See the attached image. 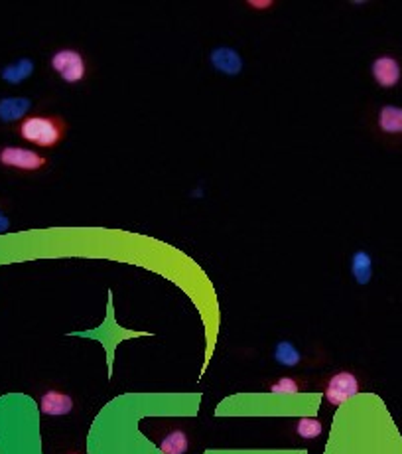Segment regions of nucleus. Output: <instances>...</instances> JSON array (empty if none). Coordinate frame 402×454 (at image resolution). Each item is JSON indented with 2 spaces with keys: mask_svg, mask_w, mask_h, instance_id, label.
<instances>
[{
  "mask_svg": "<svg viewBox=\"0 0 402 454\" xmlns=\"http://www.w3.org/2000/svg\"><path fill=\"white\" fill-rule=\"evenodd\" d=\"M16 133L30 144L50 151V149H56L57 144H61V140L66 138L68 123L59 115L32 113L18 123Z\"/></svg>",
  "mask_w": 402,
  "mask_h": 454,
  "instance_id": "1",
  "label": "nucleus"
},
{
  "mask_svg": "<svg viewBox=\"0 0 402 454\" xmlns=\"http://www.w3.org/2000/svg\"><path fill=\"white\" fill-rule=\"evenodd\" d=\"M10 229V220L6 218V214L0 209V234H6Z\"/></svg>",
  "mask_w": 402,
  "mask_h": 454,
  "instance_id": "17",
  "label": "nucleus"
},
{
  "mask_svg": "<svg viewBox=\"0 0 402 454\" xmlns=\"http://www.w3.org/2000/svg\"><path fill=\"white\" fill-rule=\"evenodd\" d=\"M274 359H277L280 366H286V368H294L302 361L300 352L290 344V342H278L274 348Z\"/></svg>",
  "mask_w": 402,
  "mask_h": 454,
  "instance_id": "13",
  "label": "nucleus"
},
{
  "mask_svg": "<svg viewBox=\"0 0 402 454\" xmlns=\"http://www.w3.org/2000/svg\"><path fill=\"white\" fill-rule=\"evenodd\" d=\"M50 158L43 156L40 152L26 149V146H0V166L10 168V170H18V172H40L43 168H48Z\"/></svg>",
  "mask_w": 402,
  "mask_h": 454,
  "instance_id": "2",
  "label": "nucleus"
},
{
  "mask_svg": "<svg viewBox=\"0 0 402 454\" xmlns=\"http://www.w3.org/2000/svg\"><path fill=\"white\" fill-rule=\"evenodd\" d=\"M371 73H373L374 82L381 87L385 89L396 87L402 77L401 62L394 55H379L371 66Z\"/></svg>",
  "mask_w": 402,
  "mask_h": 454,
  "instance_id": "5",
  "label": "nucleus"
},
{
  "mask_svg": "<svg viewBox=\"0 0 402 454\" xmlns=\"http://www.w3.org/2000/svg\"><path fill=\"white\" fill-rule=\"evenodd\" d=\"M359 391L361 384L355 373L337 372L328 379L325 389H323V395H325L328 403H332V405L337 407V405H343L349 399H353Z\"/></svg>",
  "mask_w": 402,
  "mask_h": 454,
  "instance_id": "4",
  "label": "nucleus"
},
{
  "mask_svg": "<svg viewBox=\"0 0 402 454\" xmlns=\"http://www.w3.org/2000/svg\"><path fill=\"white\" fill-rule=\"evenodd\" d=\"M50 64L61 82L81 83L87 77V62H85L83 54L75 48L57 50L56 54L52 55Z\"/></svg>",
  "mask_w": 402,
  "mask_h": 454,
  "instance_id": "3",
  "label": "nucleus"
},
{
  "mask_svg": "<svg viewBox=\"0 0 402 454\" xmlns=\"http://www.w3.org/2000/svg\"><path fill=\"white\" fill-rule=\"evenodd\" d=\"M268 391L274 393V395H296V393L304 391V384L296 377H280V379L270 384Z\"/></svg>",
  "mask_w": 402,
  "mask_h": 454,
  "instance_id": "14",
  "label": "nucleus"
},
{
  "mask_svg": "<svg viewBox=\"0 0 402 454\" xmlns=\"http://www.w3.org/2000/svg\"><path fill=\"white\" fill-rule=\"evenodd\" d=\"M351 275L357 285H367L373 278V257L367 251H355L351 257Z\"/></svg>",
  "mask_w": 402,
  "mask_h": 454,
  "instance_id": "11",
  "label": "nucleus"
},
{
  "mask_svg": "<svg viewBox=\"0 0 402 454\" xmlns=\"http://www.w3.org/2000/svg\"><path fill=\"white\" fill-rule=\"evenodd\" d=\"M321 423H319V419H314V417H302V419H298V423H296V433L305 439V441H312V439H318L319 435H321Z\"/></svg>",
  "mask_w": 402,
  "mask_h": 454,
  "instance_id": "15",
  "label": "nucleus"
},
{
  "mask_svg": "<svg viewBox=\"0 0 402 454\" xmlns=\"http://www.w3.org/2000/svg\"><path fill=\"white\" fill-rule=\"evenodd\" d=\"M376 126L385 135H402V107L383 105L376 115Z\"/></svg>",
  "mask_w": 402,
  "mask_h": 454,
  "instance_id": "10",
  "label": "nucleus"
},
{
  "mask_svg": "<svg viewBox=\"0 0 402 454\" xmlns=\"http://www.w3.org/2000/svg\"><path fill=\"white\" fill-rule=\"evenodd\" d=\"M34 68L36 66H34V62L30 57H20V59H16L12 64H6L4 68L0 69V77L6 83L20 85V83H24L26 79L32 77Z\"/></svg>",
  "mask_w": 402,
  "mask_h": 454,
  "instance_id": "9",
  "label": "nucleus"
},
{
  "mask_svg": "<svg viewBox=\"0 0 402 454\" xmlns=\"http://www.w3.org/2000/svg\"><path fill=\"white\" fill-rule=\"evenodd\" d=\"M32 101L26 97H4L0 99V121L2 123H16L28 117Z\"/></svg>",
  "mask_w": 402,
  "mask_h": 454,
  "instance_id": "8",
  "label": "nucleus"
},
{
  "mask_svg": "<svg viewBox=\"0 0 402 454\" xmlns=\"http://www.w3.org/2000/svg\"><path fill=\"white\" fill-rule=\"evenodd\" d=\"M209 62L211 66L217 69L223 75H229V77H235L243 71V57L241 54L233 50V48H227V46H219V48H213L211 54H209Z\"/></svg>",
  "mask_w": 402,
  "mask_h": 454,
  "instance_id": "6",
  "label": "nucleus"
},
{
  "mask_svg": "<svg viewBox=\"0 0 402 454\" xmlns=\"http://www.w3.org/2000/svg\"><path fill=\"white\" fill-rule=\"evenodd\" d=\"M40 411L50 417H63L73 411V399L63 391L50 389L40 397Z\"/></svg>",
  "mask_w": 402,
  "mask_h": 454,
  "instance_id": "7",
  "label": "nucleus"
},
{
  "mask_svg": "<svg viewBox=\"0 0 402 454\" xmlns=\"http://www.w3.org/2000/svg\"><path fill=\"white\" fill-rule=\"evenodd\" d=\"M250 8H259V10H266V8H270L274 2L272 0H250V2H247Z\"/></svg>",
  "mask_w": 402,
  "mask_h": 454,
  "instance_id": "16",
  "label": "nucleus"
},
{
  "mask_svg": "<svg viewBox=\"0 0 402 454\" xmlns=\"http://www.w3.org/2000/svg\"><path fill=\"white\" fill-rule=\"evenodd\" d=\"M190 448V439L181 428L170 431L160 442V451L164 454H183Z\"/></svg>",
  "mask_w": 402,
  "mask_h": 454,
  "instance_id": "12",
  "label": "nucleus"
},
{
  "mask_svg": "<svg viewBox=\"0 0 402 454\" xmlns=\"http://www.w3.org/2000/svg\"><path fill=\"white\" fill-rule=\"evenodd\" d=\"M70 454H77V453H70Z\"/></svg>",
  "mask_w": 402,
  "mask_h": 454,
  "instance_id": "18",
  "label": "nucleus"
}]
</instances>
